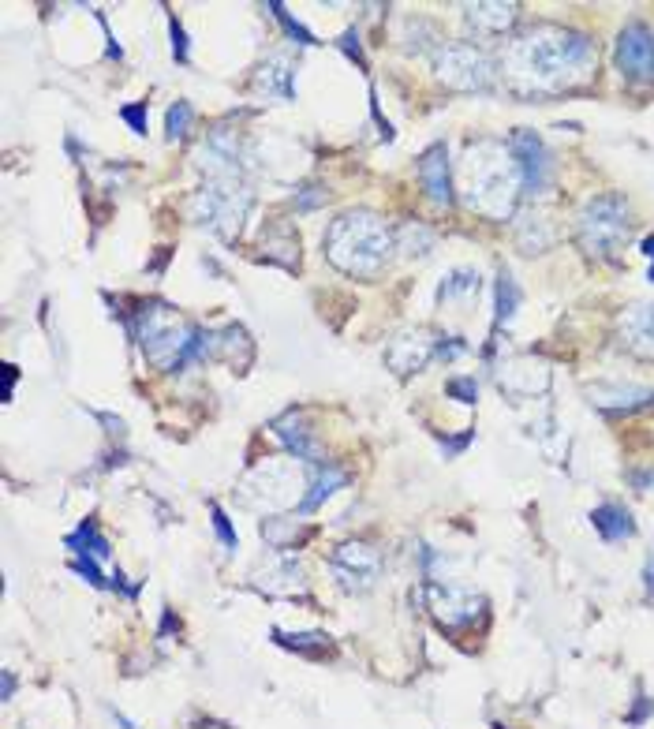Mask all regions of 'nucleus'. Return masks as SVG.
Listing matches in <instances>:
<instances>
[{"label":"nucleus","instance_id":"1","mask_svg":"<svg viewBox=\"0 0 654 729\" xmlns=\"http://www.w3.org/2000/svg\"><path fill=\"white\" fill-rule=\"evenodd\" d=\"M505 75L524 90H569L591 79L598 64L595 42L565 27H542L520 34L505 49Z\"/></svg>","mask_w":654,"mask_h":729},{"label":"nucleus","instance_id":"2","mask_svg":"<svg viewBox=\"0 0 654 729\" xmlns=\"http://www.w3.org/2000/svg\"><path fill=\"white\" fill-rule=\"evenodd\" d=\"M460 180H464V202L475 214L505 221L516 206L520 195V165L512 158L505 143H479L468 150V158L460 165Z\"/></svg>","mask_w":654,"mask_h":729},{"label":"nucleus","instance_id":"3","mask_svg":"<svg viewBox=\"0 0 654 729\" xmlns=\"http://www.w3.org/2000/svg\"><path fill=\"white\" fill-rule=\"evenodd\" d=\"M393 229L370 210H348L326 229V255L329 262L344 273L370 277L385 266V258L393 251Z\"/></svg>","mask_w":654,"mask_h":729},{"label":"nucleus","instance_id":"4","mask_svg":"<svg viewBox=\"0 0 654 729\" xmlns=\"http://www.w3.org/2000/svg\"><path fill=\"white\" fill-rule=\"evenodd\" d=\"M135 337L161 371H180L191 359H206V329L180 318L165 303H146L135 315Z\"/></svg>","mask_w":654,"mask_h":729},{"label":"nucleus","instance_id":"5","mask_svg":"<svg viewBox=\"0 0 654 729\" xmlns=\"http://www.w3.org/2000/svg\"><path fill=\"white\" fill-rule=\"evenodd\" d=\"M628 232L632 221L625 195H595L576 214V240L591 258H613L628 243Z\"/></svg>","mask_w":654,"mask_h":729},{"label":"nucleus","instance_id":"6","mask_svg":"<svg viewBox=\"0 0 654 729\" xmlns=\"http://www.w3.org/2000/svg\"><path fill=\"white\" fill-rule=\"evenodd\" d=\"M251 210V191L240 176H214L210 184H202V191L191 202V214L199 225H210L217 236L232 240L240 232V221Z\"/></svg>","mask_w":654,"mask_h":729},{"label":"nucleus","instance_id":"7","mask_svg":"<svg viewBox=\"0 0 654 729\" xmlns=\"http://www.w3.org/2000/svg\"><path fill=\"white\" fill-rule=\"evenodd\" d=\"M434 64H438L441 83L456 86V90H490L494 86V64H490V57L479 53L468 42L441 45Z\"/></svg>","mask_w":654,"mask_h":729},{"label":"nucleus","instance_id":"8","mask_svg":"<svg viewBox=\"0 0 654 729\" xmlns=\"http://www.w3.org/2000/svg\"><path fill=\"white\" fill-rule=\"evenodd\" d=\"M613 60H617V72L625 75L628 83H643L654 86V30L647 23H628L621 34H617V49H613Z\"/></svg>","mask_w":654,"mask_h":729},{"label":"nucleus","instance_id":"9","mask_svg":"<svg viewBox=\"0 0 654 729\" xmlns=\"http://www.w3.org/2000/svg\"><path fill=\"white\" fill-rule=\"evenodd\" d=\"M509 150H512V158H516V165H520L524 191H531V195L546 191L550 176H554V158H550V150H546V143H542L539 135L520 128L509 139Z\"/></svg>","mask_w":654,"mask_h":729},{"label":"nucleus","instance_id":"10","mask_svg":"<svg viewBox=\"0 0 654 729\" xmlns=\"http://www.w3.org/2000/svg\"><path fill=\"white\" fill-rule=\"evenodd\" d=\"M427 599H430V610L438 617L441 625H449V629H464L471 625L475 617L483 614V599H475L468 591H456V587H441V584H427Z\"/></svg>","mask_w":654,"mask_h":729},{"label":"nucleus","instance_id":"11","mask_svg":"<svg viewBox=\"0 0 654 729\" xmlns=\"http://www.w3.org/2000/svg\"><path fill=\"white\" fill-rule=\"evenodd\" d=\"M438 348L441 344L434 333H427V329H408V333H400L397 341L389 344L385 359H389V367L397 374H412V371H423L427 359L434 356Z\"/></svg>","mask_w":654,"mask_h":729},{"label":"nucleus","instance_id":"12","mask_svg":"<svg viewBox=\"0 0 654 729\" xmlns=\"http://www.w3.org/2000/svg\"><path fill=\"white\" fill-rule=\"evenodd\" d=\"M273 434H277V438L285 442L288 453L296 460H303V464H311V468L329 464L326 453H322V445L314 442V434H311V427H307L303 412H285L281 419H273Z\"/></svg>","mask_w":654,"mask_h":729},{"label":"nucleus","instance_id":"13","mask_svg":"<svg viewBox=\"0 0 654 729\" xmlns=\"http://www.w3.org/2000/svg\"><path fill=\"white\" fill-rule=\"evenodd\" d=\"M333 569L341 576L348 587H370L374 584V576L382 569V558H378V550L367 543H344L337 554H333Z\"/></svg>","mask_w":654,"mask_h":729},{"label":"nucleus","instance_id":"14","mask_svg":"<svg viewBox=\"0 0 654 729\" xmlns=\"http://www.w3.org/2000/svg\"><path fill=\"white\" fill-rule=\"evenodd\" d=\"M419 184L423 191L430 195V202H438V206H449L453 202V180H449V150L445 143H434L419 158Z\"/></svg>","mask_w":654,"mask_h":729},{"label":"nucleus","instance_id":"15","mask_svg":"<svg viewBox=\"0 0 654 729\" xmlns=\"http://www.w3.org/2000/svg\"><path fill=\"white\" fill-rule=\"evenodd\" d=\"M621 337L643 359H654V303H636L621 315Z\"/></svg>","mask_w":654,"mask_h":729},{"label":"nucleus","instance_id":"16","mask_svg":"<svg viewBox=\"0 0 654 729\" xmlns=\"http://www.w3.org/2000/svg\"><path fill=\"white\" fill-rule=\"evenodd\" d=\"M591 401L606 412H636L654 404V389L647 386H621V382H598L591 386Z\"/></svg>","mask_w":654,"mask_h":729},{"label":"nucleus","instance_id":"17","mask_svg":"<svg viewBox=\"0 0 654 729\" xmlns=\"http://www.w3.org/2000/svg\"><path fill=\"white\" fill-rule=\"evenodd\" d=\"M344 483H348V475H344L337 464H318V468H311V494L299 501L296 509L299 513H314V509H318L326 498H333Z\"/></svg>","mask_w":654,"mask_h":729},{"label":"nucleus","instance_id":"18","mask_svg":"<svg viewBox=\"0 0 654 729\" xmlns=\"http://www.w3.org/2000/svg\"><path fill=\"white\" fill-rule=\"evenodd\" d=\"M464 12H468V23L479 34H505L516 23L520 8L516 4H468Z\"/></svg>","mask_w":654,"mask_h":729},{"label":"nucleus","instance_id":"19","mask_svg":"<svg viewBox=\"0 0 654 729\" xmlns=\"http://www.w3.org/2000/svg\"><path fill=\"white\" fill-rule=\"evenodd\" d=\"M591 524L595 531L606 539V543H621V539H632L636 535V524H632V513L625 505H598L591 513Z\"/></svg>","mask_w":654,"mask_h":729},{"label":"nucleus","instance_id":"20","mask_svg":"<svg viewBox=\"0 0 654 729\" xmlns=\"http://www.w3.org/2000/svg\"><path fill=\"white\" fill-rule=\"evenodd\" d=\"M258 90L266 94H277V98L292 101L296 98V83H292V64L285 57H270L258 72Z\"/></svg>","mask_w":654,"mask_h":729},{"label":"nucleus","instance_id":"21","mask_svg":"<svg viewBox=\"0 0 654 729\" xmlns=\"http://www.w3.org/2000/svg\"><path fill=\"white\" fill-rule=\"evenodd\" d=\"M516 243L524 247L527 255H539V251H546L554 243V229H550V221L542 214H524L520 225H516Z\"/></svg>","mask_w":654,"mask_h":729},{"label":"nucleus","instance_id":"22","mask_svg":"<svg viewBox=\"0 0 654 729\" xmlns=\"http://www.w3.org/2000/svg\"><path fill=\"white\" fill-rule=\"evenodd\" d=\"M68 546H72L79 558H90V561H109V543H105V535H101L90 520L79 524L75 535H68Z\"/></svg>","mask_w":654,"mask_h":729},{"label":"nucleus","instance_id":"23","mask_svg":"<svg viewBox=\"0 0 654 729\" xmlns=\"http://www.w3.org/2000/svg\"><path fill=\"white\" fill-rule=\"evenodd\" d=\"M516 303H520V288H516V281H512L509 270H501L498 273V315H494V322H498V326L512 322V315H516Z\"/></svg>","mask_w":654,"mask_h":729},{"label":"nucleus","instance_id":"24","mask_svg":"<svg viewBox=\"0 0 654 729\" xmlns=\"http://www.w3.org/2000/svg\"><path fill=\"white\" fill-rule=\"evenodd\" d=\"M273 636H277V644L281 647H292L299 655H322V651H329V636H322V632H299V636L273 632Z\"/></svg>","mask_w":654,"mask_h":729},{"label":"nucleus","instance_id":"25","mask_svg":"<svg viewBox=\"0 0 654 729\" xmlns=\"http://www.w3.org/2000/svg\"><path fill=\"white\" fill-rule=\"evenodd\" d=\"M479 292V273L475 270H453L441 281V300H456V296H471Z\"/></svg>","mask_w":654,"mask_h":729},{"label":"nucleus","instance_id":"26","mask_svg":"<svg viewBox=\"0 0 654 729\" xmlns=\"http://www.w3.org/2000/svg\"><path fill=\"white\" fill-rule=\"evenodd\" d=\"M191 120H195V109L187 105V101H176L169 109V116H165V131H169V139L176 143V139H184L187 131H191Z\"/></svg>","mask_w":654,"mask_h":729},{"label":"nucleus","instance_id":"27","mask_svg":"<svg viewBox=\"0 0 654 729\" xmlns=\"http://www.w3.org/2000/svg\"><path fill=\"white\" fill-rule=\"evenodd\" d=\"M397 243H400V251H408V255H427L430 243H434V236H430V229L404 225V229L397 232Z\"/></svg>","mask_w":654,"mask_h":729},{"label":"nucleus","instance_id":"28","mask_svg":"<svg viewBox=\"0 0 654 729\" xmlns=\"http://www.w3.org/2000/svg\"><path fill=\"white\" fill-rule=\"evenodd\" d=\"M270 12L277 15V23L288 30V38H296L299 45H314V34L311 30H303V23H296V19L285 12V4H270Z\"/></svg>","mask_w":654,"mask_h":729},{"label":"nucleus","instance_id":"29","mask_svg":"<svg viewBox=\"0 0 654 729\" xmlns=\"http://www.w3.org/2000/svg\"><path fill=\"white\" fill-rule=\"evenodd\" d=\"M210 516H214V531L221 535V543L228 546V550H236V531H232V524H228V516L221 505H210Z\"/></svg>","mask_w":654,"mask_h":729},{"label":"nucleus","instance_id":"30","mask_svg":"<svg viewBox=\"0 0 654 729\" xmlns=\"http://www.w3.org/2000/svg\"><path fill=\"white\" fill-rule=\"evenodd\" d=\"M449 393H453L456 401L475 404V393H479V386H475V378H453V382H449Z\"/></svg>","mask_w":654,"mask_h":729},{"label":"nucleus","instance_id":"31","mask_svg":"<svg viewBox=\"0 0 654 729\" xmlns=\"http://www.w3.org/2000/svg\"><path fill=\"white\" fill-rule=\"evenodd\" d=\"M120 116L135 128V135H146V105H124Z\"/></svg>","mask_w":654,"mask_h":729},{"label":"nucleus","instance_id":"32","mask_svg":"<svg viewBox=\"0 0 654 729\" xmlns=\"http://www.w3.org/2000/svg\"><path fill=\"white\" fill-rule=\"evenodd\" d=\"M169 34H172V57L184 64V60H187V38H184V27H180L176 19L169 23Z\"/></svg>","mask_w":654,"mask_h":729},{"label":"nucleus","instance_id":"33","mask_svg":"<svg viewBox=\"0 0 654 729\" xmlns=\"http://www.w3.org/2000/svg\"><path fill=\"white\" fill-rule=\"evenodd\" d=\"M341 49H344V53H348V57H352V60H359V68H367V60H363V49H359V34H356V30H344Z\"/></svg>","mask_w":654,"mask_h":729},{"label":"nucleus","instance_id":"34","mask_svg":"<svg viewBox=\"0 0 654 729\" xmlns=\"http://www.w3.org/2000/svg\"><path fill=\"white\" fill-rule=\"evenodd\" d=\"M318 202H326V191L322 187H307V195H299V210H311V206H318Z\"/></svg>","mask_w":654,"mask_h":729},{"label":"nucleus","instance_id":"35","mask_svg":"<svg viewBox=\"0 0 654 729\" xmlns=\"http://www.w3.org/2000/svg\"><path fill=\"white\" fill-rule=\"evenodd\" d=\"M654 711V700H647V696H640V707H636V711H632V715H628V726H640L643 718L651 715Z\"/></svg>","mask_w":654,"mask_h":729},{"label":"nucleus","instance_id":"36","mask_svg":"<svg viewBox=\"0 0 654 729\" xmlns=\"http://www.w3.org/2000/svg\"><path fill=\"white\" fill-rule=\"evenodd\" d=\"M0 696H4V700H12L15 696V673L12 670L0 673Z\"/></svg>","mask_w":654,"mask_h":729},{"label":"nucleus","instance_id":"37","mask_svg":"<svg viewBox=\"0 0 654 729\" xmlns=\"http://www.w3.org/2000/svg\"><path fill=\"white\" fill-rule=\"evenodd\" d=\"M643 255L651 258V273H647V277H651V285H654V236H647V240H643Z\"/></svg>","mask_w":654,"mask_h":729},{"label":"nucleus","instance_id":"38","mask_svg":"<svg viewBox=\"0 0 654 729\" xmlns=\"http://www.w3.org/2000/svg\"><path fill=\"white\" fill-rule=\"evenodd\" d=\"M636 486H654V472H643V475H636Z\"/></svg>","mask_w":654,"mask_h":729},{"label":"nucleus","instance_id":"39","mask_svg":"<svg viewBox=\"0 0 654 729\" xmlns=\"http://www.w3.org/2000/svg\"><path fill=\"white\" fill-rule=\"evenodd\" d=\"M113 718H116V726H120V729H135V722H131V718H124L120 711H113Z\"/></svg>","mask_w":654,"mask_h":729},{"label":"nucleus","instance_id":"40","mask_svg":"<svg viewBox=\"0 0 654 729\" xmlns=\"http://www.w3.org/2000/svg\"><path fill=\"white\" fill-rule=\"evenodd\" d=\"M647 591H654V565H647Z\"/></svg>","mask_w":654,"mask_h":729},{"label":"nucleus","instance_id":"41","mask_svg":"<svg viewBox=\"0 0 654 729\" xmlns=\"http://www.w3.org/2000/svg\"><path fill=\"white\" fill-rule=\"evenodd\" d=\"M494 729H505V726H494Z\"/></svg>","mask_w":654,"mask_h":729}]
</instances>
